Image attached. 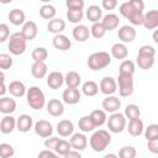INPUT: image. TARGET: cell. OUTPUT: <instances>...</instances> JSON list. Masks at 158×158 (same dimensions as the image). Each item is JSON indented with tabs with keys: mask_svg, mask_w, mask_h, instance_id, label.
Instances as JSON below:
<instances>
[{
	"mask_svg": "<svg viewBox=\"0 0 158 158\" xmlns=\"http://www.w3.org/2000/svg\"><path fill=\"white\" fill-rule=\"evenodd\" d=\"M147 148L153 154L158 153V141H147Z\"/></svg>",
	"mask_w": 158,
	"mask_h": 158,
	"instance_id": "obj_54",
	"label": "cell"
},
{
	"mask_svg": "<svg viewBox=\"0 0 158 158\" xmlns=\"http://www.w3.org/2000/svg\"><path fill=\"white\" fill-rule=\"evenodd\" d=\"M26 38L23 37V35L20 32H15L11 33L9 37V43H7V48L10 51L11 54L14 56H20L23 54L26 51Z\"/></svg>",
	"mask_w": 158,
	"mask_h": 158,
	"instance_id": "obj_6",
	"label": "cell"
},
{
	"mask_svg": "<svg viewBox=\"0 0 158 158\" xmlns=\"http://www.w3.org/2000/svg\"><path fill=\"white\" fill-rule=\"evenodd\" d=\"M56 14H57V10L51 4H44L40 7V16L44 20H52L53 17H56Z\"/></svg>",
	"mask_w": 158,
	"mask_h": 158,
	"instance_id": "obj_37",
	"label": "cell"
},
{
	"mask_svg": "<svg viewBox=\"0 0 158 158\" xmlns=\"http://www.w3.org/2000/svg\"><path fill=\"white\" fill-rule=\"evenodd\" d=\"M110 142H111V135L106 130L93 131V135L90 136V139H89L90 148L98 153L105 151L110 144Z\"/></svg>",
	"mask_w": 158,
	"mask_h": 158,
	"instance_id": "obj_1",
	"label": "cell"
},
{
	"mask_svg": "<svg viewBox=\"0 0 158 158\" xmlns=\"http://www.w3.org/2000/svg\"><path fill=\"white\" fill-rule=\"evenodd\" d=\"M7 19L9 21L14 25V26H20V25H23L25 20H26V16H25V12L20 9H12L9 15H7Z\"/></svg>",
	"mask_w": 158,
	"mask_h": 158,
	"instance_id": "obj_33",
	"label": "cell"
},
{
	"mask_svg": "<svg viewBox=\"0 0 158 158\" xmlns=\"http://www.w3.org/2000/svg\"><path fill=\"white\" fill-rule=\"evenodd\" d=\"M102 109L105 112H109V114H112V112H116L118 111V109L121 107V100L115 96L114 94L112 95H106V98L102 100Z\"/></svg>",
	"mask_w": 158,
	"mask_h": 158,
	"instance_id": "obj_12",
	"label": "cell"
},
{
	"mask_svg": "<svg viewBox=\"0 0 158 158\" xmlns=\"http://www.w3.org/2000/svg\"><path fill=\"white\" fill-rule=\"evenodd\" d=\"M99 89L102 94L105 95H112L116 93L117 90V83H116V79H114L112 77H104L101 80H100V84H99Z\"/></svg>",
	"mask_w": 158,
	"mask_h": 158,
	"instance_id": "obj_11",
	"label": "cell"
},
{
	"mask_svg": "<svg viewBox=\"0 0 158 158\" xmlns=\"http://www.w3.org/2000/svg\"><path fill=\"white\" fill-rule=\"evenodd\" d=\"M46 107H47V112L53 117H59L64 114V104L58 99H51L46 104Z\"/></svg>",
	"mask_w": 158,
	"mask_h": 158,
	"instance_id": "obj_15",
	"label": "cell"
},
{
	"mask_svg": "<svg viewBox=\"0 0 158 158\" xmlns=\"http://www.w3.org/2000/svg\"><path fill=\"white\" fill-rule=\"evenodd\" d=\"M89 30H90V35H91L94 38H96V40L102 38V37L105 36V33H106V30H105V27L102 26L101 21H99V22H93V25H91V27H90Z\"/></svg>",
	"mask_w": 158,
	"mask_h": 158,
	"instance_id": "obj_39",
	"label": "cell"
},
{
	"mask_svg": "<svg viewBox=\"0 0 158 158\" xmlns=\"http://www.w3.org/2000/svg\"><path fill=\"white\" fill-rule=\"evenodd\" d=\"M52 43H53V47L58 51H68L72 47V41L69 40V37H67L65 35H62V33L54 35Z\"/></svg>",
	"mask_w": 158,
	"mask_h": 158,
	"instance_id": "obj_20",
	"label": "cell"
},
{
	"mask_svg": "<svg viewBox=\"0 0 158 158\" xmlns=\"http://www.w3.org/2000/svg\"><path fill=\"white\" fill-rule=\"evenodd\" d=\"M65 6L68 10H83L85 2L84 0H65Z\"/></svg>",
	"mask_w": 158,
	"mask_h": 158,
	"instance_id": "obj_48",
	"label": "cell"
},
{
	"mask_svg": "<svg viewBox=\"0 0 158 158\" xmlns=\"http://www.w3.org/2000/svg\"><path fill=\"white\" fill-rule=\"evenodd\" d=\"M31 56L33 62H44L48 58V51L44 47H37L32 51Z\"/></svg>",
	"mask_w": 158,
	"mask_h": 158,
	"instance_id": "obj_43",
	"label": "cell"
},
{
	"mask_svg": "<svg viewBox=\"0 0 158 158\" xmlns=\"http://www.w3.org/2000/svg\"><path fill=\"white\" fill-rule=\"evenodd\" d=\"M47 73H48V68L44 62H33V64L31 65V74L36 79L44 78Z\"/></svg>",
	"mask_w": 158,
	"mask_h": 158,
	"instance_id": "obj_31",
	"label": "cell"
},
{
	"mask_svg": "<svg viewBox=\"0 0 158 158\" xmlns=\"http://www.w3.org/2000/svg\"><path fill=\"white\" fill-rule=\"evenodd\" d=\"M19 1H21V0H19Z\"/></svg>",
	"mask_w": 158,
	"mask_h": 158,
	"instance_id": "obj_62",
	"label": "cell"
},
{
	"mask_svg": "<svg viewBox=\"0 0 158 158\" xmlns=\"http://www.w3.org/2000/svg\"><path fill=\"white\" fill-rule=\"evenodd\" d=\"M78 127H79V130H80L81 132H84V133L93 132V131L96 128V127H95V125H94V122L91 121V118H90V116H89V115L83 116V117H80V118H79V121H78Z\"/></svg>",
	"mask_w": 158,
	"mask_h": 158,
	"instance_id": "obj_34",
	"label": "cell"
},
{
	"mask_svg": "<svg viewBox=\"0 0 158 158\" xmlns=\"http://www.w3.org/2000/svg\"><path fill=\"white\" fill-rule=\"evenodd\" d=\"M117 154H112V153H109V154H105V158H116Z\"/></svg>",
	"mask_w": 158,
	"mask_h": 158,
	"instance_id": "obj_58",
	"label": "cell"
},
{
	"mask_svg": "<svg viewBox=\"0 0 158 158\" xmlns=\"http://www.w3.org/2000/svg\"><path fill=\"white\" fill-rule=\"evenodd\" d=\"M64 157H65V158H80L81 154H80V151H77V149H73V148H72Z\"/></svg>",
	"mask_w": 158,
	"mask_h": 158,
	"instance_id": "obj_55",
	"label": "cell"
},
{
	"mask_svg": "<svg viewBox=\"0 0 158 158\" xmlns=\"http://www.w3.org/2000/svg\"><path fill=\"white\" fill-rule=\"evenodd\" d=\"M128 4L137 11H142L144 10V2L143 0H128Z\"/></svg>",
	"mask_w": 158,
	"mask_h": 158,
	"instance_id": "obj_52",
	"label": "cell"
},
{
	"mask_svg": "<svg viewBox=\"0 0 158 158\" xmlns=\"http://www.w3.org/2000/svg\"><path fill=\"white\" fill-rule=\"evenodd\" d=\"M5 81V74H4V72L0 69V83H4Z\"/></svg>",
	"mask_w": 158,
	"mask_h": 158,
	"instance_id": "obj_57",
	"label": "cell"
},
{
	"mask_svg": "<svg viewBox=\"0 0 158 158\" xmlns=\"http://www.w3.org/2000/svg\"><path fill=\"white\" fill-rule=\"evenodd\" d=\"M72 149V146H70V142L67 141V139H59L56 144V148H54V152L57 153V156H65L69 151Z\"/></svg>",
	"mask_w": 158,
	"mask_h": 158,
	"instance_id": "obj_41",
	"label": "cell"
},
{
	"mask_svg": "<svg viewBox=\"0 0 158 158\" xmlns=\"http://www.w3.org/2000/svg\"><path fill=\"white\" fill-rule=\"evenodd\" d=\"M33 130H35V133L42 138H47V137L52 136V133H53V126L47 120L36 121L33 123Z\"/></svg>",
	"mask_w": 158,
	"mask_h": 158,
	"instance_id": "obj_9",
	"label": "cell"
},
{
	"mask_svg": "<svg viewBox=\"0 0 158 158\" xmlns=\"http://www.w3.org/2000/svg\"><path fill=\"white\" fill-rule=\"evenodd\" d=\"M14 60L12 57L7 53H0V69L1 70H7L12 67Z\"/></svg>",
	"mask_w": 158,
	"mask_h": 158,
	"instance_id": "obj_47",
	"label": "cell"
},
{
	"mask_svg": "<svg viewBox=\"0 0 158 158\" xmlns=\"http://www.w3.org/2000/svg\"><path fill=\"white\" fill-rule=\"evenodd\" d=\"M57 132L62 137H69L74 132V123L70 120H60L57 123Z\"/></svg>",
	"mask_w": 158,
	"mask_h": 158,
	"instance_id": "obj_26",
	"label": "cell"
},
{
	"mask_svg": "<svg viewBox=\"0 0 158 158\" xmlns=\"http://www.w3.org/2000/svg\"><path fill=\"white\" fill-rule=\"evenodd\" d=\"M10 37V28L6 23H0V43H4Z\"/></svg>",
	"mask_w": 158,
	"mask_h": 158,
	"instance_id": "obj_49",
	"label": "cell"
},
{
	"mask_svg": "<svg viewBox=\"0 0 158 158\" xmlns=\"http://www.w3.org/2000/svg\"><path fill=\"white\" fill-rule=\"evenodd\" d=\"M81 93L86 96H95L99 93V85L94 80H88L81 85Z\"/></svg>",
	"mask_w": 158,
	"mask_h": 158,
	"instance_id": "obj_36",
	"label": "cell"
},
{
	"mask_svg": "<svg viewBox=\"0 0 158 158\" xmlns=\"http://www.w3.org/2000/svg\"><path fill=\"white\" fill-rule=\"evenodd\" d=\"M32 127H33V118L30 115L23 114V115H20L16 118V130H19L20 132L26 133Z\"/></svg>",
	"mask_w": 158,
	"mask_h": 158,
	"instance_id": "obj_19",
	"label": "cell"
},
{
	"mask_svg": "<svg viewBox=\"0 0 158 158\" xmlns=\"http://www.w3.org/2000/svg\"><path fill=\"white\" fill-rule=\"evenodd\" d=\"M101 6L104 10H114L117 6V0H101Z\"/></svg>",
	"mask_w": 158,
	"mask_h": 158,
	"instance_id": "obj_51",
	"label": "cell"
},
{
	"mask_svg": "<svg viewBox=\"0 0 158 158\" xmlns=\"http://www.w3.org/2000/svg\"><path fill=\"white\" fill-rule=\"evenodd\" d=\"M26 100L28 106L33 110H41L46 105L44 93L36 85L30 86V89L26 90Z\"/></svg>",
	"mask_w": 158,
	"mask_h": 158,
	"instance_id": "obj_4",
	"label": "cell"
},
{
	"mask_svg": "<svg viewBox=\"0 0 158 158\" xmlns=\"http://www.w3.org/2000/svg\"><path fill=\"white\" fill-rule=\"evenodd\" d=\"M72 36H73V38H74L75 41H78V42H85L86 40H89L90 30H89L88 26L78 23V25L73 28V31H72Z\"/></svg>",
	"mask_w": 158,
	"mask_h": 158,
	"instance_id": "obj_21",
	"label": "cell"
},
{
	"mask_svg": "<svg viewBox=\"0 0 158 158\" xmlns=\"http://www.w3.org/2000/svg\"><path fill=\"white\" fill-rule=\"evenodd\" d=\"M115 59H126L128 56V49L126 47V43L117 42L111 46V54Z\"/></svg>",
	"mask_w": 158,
	"mask_h": 158,
	"instance_id": "obj_28",
	"label": "cell"
},
{
	"mask_svg": "<svg viewBox=\"0 0 158 158\" xmlns=\"http://www.w3.org/2000/svg\"><path fill=\"white\" fill-rule=\"evenodd\" d=\"M84 17L83 10H68L67 11V19L72 23H79Z\"/></svg>",
	"mask_w": 158,
	"mask_h": 158,
	"instance_id": "obj_44",
	"label": "cell"
},
{
	"mask_svg": "<svg viewBox=\"0 0 158 158\" xmlns=\"http://www.w3.org/2000/svg\"><path fill=\"white\" fill-rule=\"evenodd\" d=\"M120 14L121 16H123L125 19H127L130 21L131 25L133 26H141L142 25V20H143V12L142 11H137L135 10L128 1H125L120 5Z\"/></svg>",
	"mask_w": 158,
	"mask_h": 158,
	"instance_id": "obj_5",
	"label": "cell"
},
{
	"mask_svg": "<svg viewBox=\"0 0 158 158\" xmlns=\"http://www.w3.org/2000/svg\"><path fill=\"white\" fill-rule=\"evenodd\" d=\"M123 115H125V117L128 118V120L138 118V117L141 116V109H139L136 104H128V105L125 107Z\"/></svg>",
	"mask_w": 158,
	"mask_h": 158,
	"instance_id": "obj_38",
	"label": "cell"
},
{
	"mask_svg": "<svg viewBox=\"0 0 158 158\" xmlns=\"http://www.w3.org/2000/svg\"><path fill=\"white\" fill-rule=\"evenodd\" d=\"M110 63H111V56L109 54V52L105 51L91 53L86 60V64L91 70H101L107 65H110Z\"/></svg>",
	"mask_w": 158,
	"mask_h": 158,
	"instance_id": "obj_3",
	"label": "cell"
},
{
	"mask_svg": "<svg viewBox=\"0 0 158 158\" xmlns=\"http://www.w3.org/2000/svg\"><path fill=\"white\" fill-rule=\"evenodd\" d=\"M153 41L156 42V43H158V37H157V30L154 31V33H153Z\"/></svg>",
	"mask_w": 158,
	"mask_h": 158,
	"instance_id": "obj_59",
	"label": "cell"
},
{
	"mask_svg": "<svg viewBox=\"0 0 158 158\" xmlns=\"http://www.w3.org/2000/svg\"><path fill=\"white\" fill-rule=\"evenodd\" d=\"M21 33L23 35V37L26 38V41H32L36 38L37 33H38V27L37 23L35 21H25L22 25V30Z\"/></svg>",
	"mask_w": 158,
	"mask_h": 158,
	"instance_id": "obj_17",
	"label": "cell"
},
{
	"mask_svg": "<svg viewBox=\"0 0 158 158\" xmlns=\"http://www.w3.org/2000/svg\"><path fill=\"white\" fill-rule=\"evenodd\" d=\"M142 26H144L146 30H156L158 27V11L149 10L148 12L143 14Z\"/></svg>",
	"mask_w": 158,
	"mask_h": 158,
	"instance_id": "obj_16",
	"label": "cell"
},
{
	"mask_svg": "<svg viewBox=\"0 0 158 158\" xmlns=\"http://www.w3.org/2000/svg\"><path fill=\"white\" fill-rule=\"evenodd\" d=\"M7 91V86L5 85V83H0V96H4Z\"/></svg>",
	"mask_w": 158,
	"mask_h": 158,
	"instance_id": "obj_56",
	"label": "cell"
},
{
	"mask_svg": "<svg viewBox=\"0 0 158 158\" xmlns=\"http://www.w3.org/2000/svg\"><path fill=\"white\" fill-rule=\"evenodd\" d=\"M116 83H117V86H118V94H120V96L127 98V96H131L133 94V89H135L133 75L118 73V78L116 80Z\"/></svg>",
	"mask_w": 158,
	"mask_h": 158,
	"instance_id": "obj_7",
	"label": "cell"
},
{
	"mask_svg": "<svg viewBox=\"0 0 158 158\" xmlns=\"http://www.w3.org/2000/svg\"><path fill=\"white\" fill-rule=\"evenodd\" d=\"M85 16L90 22H99L102 19V9L98 5H90L86 11H85Z\"/></svg>",
	"mask_w": 158,
	"mask_h": 158,
	"instance_id": "obj_29",
	"label": "cell"
},
{
	"mask_svg": "<svg viewBox=\"0 0 158 158\" xmlns=\"http://www.w3.org/2000/svg\"><path fill=\"white\" fill-rule=\"evenodd\" d=\"M70 146L73 149H77V151H83L88 146V137L85 136L84 132H77V133H72L70 135Z\"/></svg>",
	"mask_w": 158,
	"mask_h": 158,
	"instance_id": "obj_13",
	"label": "cell"
},
{
	"mask_svg": "<svg viewBox=\"0 0 158 158\" xmlns=\"http://www.w3.org/2000/svg\"><path fill=\"white\" fill-rule=\"evenodd\" d=\"M135 70H136V65L132 60L130 59H125L121 62L120 64V69H118V73L121 74H131L133 75L135 74Z\"/></svg>",
	"mask_w": 158,
	"mask_h": 158,
	"instance_id": "obj_42",
	"label": "cell"
},
{
	"mask_svg": "<svg viewBox=\"0 0 158 158\" xmlns=\"http://www.w3.org/2000/svg\"><path fill=\"white\" fill-rule=\"evenodd\" d=\"M106 123H107V128L111 133H121L126 128L127 118L125 117L123 114L116 111L110 115V117L106 120Z\"/></svg>",
	"mask_w": 158,
	"mask_h": 158,
	"instance_id": "obj_8",
	"label": "cell"
},
{
	"mask_svg": "<svg viewBox=\"0 0 158 158\" xmlns=\"http://www.w3.org/2000/svg\"><path fill=\"white\" fill-rule=\"evenodd\" d=\"M40 1H42V2H49L51 0H40Z\"/></svg>",
	"mask_w": 158,
	"mask_h": 158,
	"instance_id": "obj_61",
	"label": "cell"
},
{
	"mask_svg": "<svg viewBox=\"0 0 158 158\" xmlns=\"http://www.w3.org/2000/svg\"><path fill=\"white\" fill-rule=\"evenodd\" d=\"M47 30L48 32L57 35V33H62L65 30V21L58 17H53L52 20H49L48 25H47Z\"/></svg>",
	"mask_w": 158,
	"mask_h": 158,
	"instance_id": "obj_30",
	"label": "cell"
},
{
	"mask_svg": "<svg viewBox=\"0 0 158 158\" xmlns=\"http://www.w3.org/2000/svg\"><path fill=\"white\" fill-rule=\"evenodd\" d=\"M80 98H81V93L79 91L78 88H67L62 94L63 102H65L68 105L78 104L80 101Z\"/></svg>",
	"mask_w": 158,
	"mask_h": 158,
	"instance_id": "obj_14",
	"label": "cell"
},
{
	"mask_svg": "<svg viewBox=\"0 0 158 158\" xmlns=\"http://www.w3.org/2000/svg\"><path fill=\"white\" fill-rule=\"evenodd\" d=\"M58 141H59V138H58V137L49 136V137H47V138H46V141H44V147H46L47 149H52V151H54L56 144H57V142H58Z\"/></svg>",
	"mask_w": 158,
	"mask_h": 158,
	"instance_id": "obj_50",
	"label": "cell"
},
{
	"mask_svg": "<svg viewBox=\"0 0 158 158\" xmlns=\"http://www.w3.org/2000/svg\"><path fill=\"white\" fill-rule=\"evenodd\" d=\"M16 110V101L9 96H0V112L4 115H11Z\"/></svg>",
	"mask_w": 158,
	"mask_h": 158,
	"instance_id": "obj_22",
	"label": "cell"
},
{
	"mask_svg": "<svg viewBox=\"0 0 158 158\" xmlns=\"http://www.w3.org/2000/svg\"><path fill=\"white\" fill-rule=\"evenodd\" d=\"M14 0H0V2L1 4H4V5H6V4H11Z\"/></svg>",
	"mask_w": 158,
	"mask_h": 158,
	"instance_id": "obj_60",
	"label": "cell"
},
{
	"mask_svg": "<svg viewBox=\"0 0 158 158\" xmlns=\"http://www.w3.org/2000/svg\"><path fill=\"white\" fill-rule=\"evenodd\" d=\"M137 156L136 148L132 146H123L118 151V157L120 158H135Z\"/></svg>",
	"mask_w": 158,
	"mask_h": 158,
	"instance_id": "obj_45",
	"label": "cell"
},
{
	"mask_svg": "<svg viewBox=\"0 0 158 158\" xmlns=\"http://www.w3.org/2000/svg\"><path fill=\"white\" fill-rule=\"evenodd\" d=\"M26 86L22 81L20 80H12L10 81V84L7 85V91L14 96V98H22L23 95H26Z\"/></svg>",
	"mask_w": 158,
	"mask_h": 158,
	"instance_id": "obj_23",
	"label": "cell"
},
{
	"mask_svg": "<svg viewBox=\"0 0 158 158\" xmlns=\"http://www.w3.org/2000/svg\"><path fill=\"white\" fill-rule=\"evenodd\" d=\"M137 32L133 26L131 25H123L118 28V40L122 43H131L136 40Z\"/></svg>",
	"mask_w": 158,
	"mask_h": 158,
	"instance_id": "obj_10",
	"label": "cell"
},
{
	"mask_svg": "<svg viewBox=\"0 0 158 158\" xmlns=\"http://www.w3.org/2000/svg\"><path fill=\"white\" fill-rule=\"evenodd\" d=\"M89 116H90L91 121L94 122L95 127H101L104 123H106V120H107L106 112L104 110H94V111H91V114Z\"/></svg>",
	"mask_w": 158,
	"mask_h": 158,
	"instance_id": "obj_35",
	"label": "cell"
},
{
	"mask_svg": "<svg viewBox=\"0 0 158 158\" xmlns=\"http://www.w3.org/2000/svg\"><path fill=\"white\" fill-rule=\"evenodd\" d=\"M127 126V125H126ZM143 121L138 117V118H133V120H128V126H127V131L132 137H138L143 133Z\"/></svg>",
	"mask_w": 158,
	"mask_h": 158,
	"instance_id": "obj_25",
	"label": "cell"
},
{
	"mask_svg": "<svg viewBox=\"0 0 158 158\" xmlns=\"http://www.w3.org/2000/svg\"><path fill=\"white\" fill-rule=\"evenodd\" d=\"M15 154V149L10 143H0V158H11Z\"/></svg>",
	"mask_w": 158,
	"mask_h": 158,
	"instance_id": "obj_46",
	"label": "cell"
},
{
	"mask_svg": "<svg viewBox=\"0 0 158 158\" xmlns=\"http://www.w3.org/2000/svg\"><path fill=\"white\" fill-rule=\"evenodd\" d=\"M63 84H64V75H63L60 72L54 70V72H51V73L47 75V85L49 86V89L57 90V89H59Z\"/></svg>",
	"mask_w": 158,
	"mask_h": 158,
	"instance_id": "obj_18",
	"label": "cell"
},
{
	"mask_svg": "<svg viewBox=\"0 0 158 158\" xmlns=\"http://www.w3.org/2000/svg\"><path fill=\"white\" fill-rule=\"evenodd\" d=\"M15 128H16V118L11 115H5L0 121V132L4 135H9Z\"/></svg>",
	"mask_w": 158,
	"mask_h": 158,
	"instance_id": "obj_24",
	"label": "cell"
},
{
	"mask_svg": "<svg viewBox=\"0 0 158 158\" xmlns=\"http://www.w3.org/2000/svg\"><path fill=\"white\" fill-rule=\"evenodd\" d=\"M144 138L147 141H158V125L151 123L146 128H143Z\"/></svg>",
	"mask_w": 158,
	"mask_h": 158,
	"instance_id": "obj_40",
	"label": "cell"
},
{
	"mask_svg": "<svg viewBox=\"0 0 158 158\" xmlns=\"http://www.w3.org/2000/svg\"><path fill=\"white\" fill-rule=\"evenodd\" d=\"M101 23H102V26L105 27L106 31H112V30L117 28V26L120 23V17L116 14H107V15L102 16Z\"/></svg>",
	"mask_w": 158,
	"mask_h": 158,
	"instance_id": "obj_27",
	"label": "cell"
},
{
	"mask_svg": "<svg viewBox=\"0 0 158 158\" xmlns=\"http://www.w3.org/2000/svg\"><path fill=\"white\" fill-rule=\"evenodd\" d=\"M154 57H156V48L148 44L141 46L137 54V65L138 68L143 70H148L154 64Z\"/></svg>",
	"mask_w": 158,
	"mask_h": 158,
	"instance_id": "obj_2",
	"label": "cell"
},
{
	"mask_svg": "<svg viewBox=\"0 0 158 158\" xmlns=\"http://www.w3.org/2000/svg\"><path fill=\"white\" fill-rule=\"evenodd\" d=\"M80 83H81V78L78 72L70 70L64 75V84L67 85V88H79Z\"/></svg>",
	"mask_w": 158,
	"mask_h": 158,
	"instance_id": "obj_32",
	"label": "cell"
},
{
	"mask_svg": "<svg viewBox=\"0 0 158 158\" xmlns=\"http://www.w3.org/2000/svg\"><path fill=\"white\" fill-rule=\"evenodd\" d=\"M54 158V157H57V153L54 152V151H52V149H43V151H41L40 153H38V158Z\"/></svg>",
	"mask_w": 158,
	"mask_h": 158,
	"instance_id": "obj_53",
	"label": "cell"
}]
</instances>
